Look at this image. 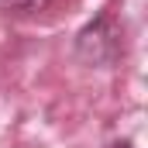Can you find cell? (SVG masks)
Here are the masks:
<instances>
[{"label":"cell","instance_id":"6da1fadb","mask_svg":"<svg viewBox=\"0 0 148 148\" xmlns=\"http://www.w3.org/2000/svg\"><path fill=\"white\" fill-rule=\"evenodd\" d=\"M76 55L86 66L107 69L121 59V28L110 10H100L79 35H76Z\"/></svg>","mask_w":148,"mask_h":148},{"label":"cell","instance_id":"7a4b0ae2","mask_svg":"<svg viewBox=\"0 0 148 148\" xmlns=\"http://www.w3.org/2000/svg\"><path fill=\"white\" fill-rule=\"evenodd\" d=\"M110 148H134V145H131V141H114Z\"/></svg>","mask_w":148,"mask_h":148}]
</instances>
